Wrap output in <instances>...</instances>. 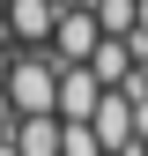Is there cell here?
I'll list each match as a JSON object with an SVG mask.
<instances>
[{
	"label": "cell",
	"mask_w": 148,
	"mask_h": 156,
	"mask_svg": "<svg viewBox=\"0 0 148 156\" xmlns=\"http://www.w3.org/2000/svg\"><path fill=\"white\" fill-rule=\"evenodd\" d=\"M59 60H52V45L45 52H15V74H8V97H15V112L22 119H59Z\"/></svg>",
	"instance_id": "1"
},
{
	"label": "cell",
	"mask_w": 148,
	"mask_h": 156,
	"mask_svg": "<svg viewBox=\"0 0 148 156\" xmlns=\"http://www.w3.org/2000/svg\"><path fill=\"white\" fill-rule=\"evenodd\" d=\"M96 45H104L96 8H89V0L59 8V30H52V60H59V67H89V60H96Z\"/></svg>",
	"instance_id": "2"
},
{
	"label": "cell",
	"mask_w": 148,
	"mask_h": 156,
	"mask_svg": "<svg viewBox=\"0 0 148 156\" xmlns=\"http://www.w3.org/2000/svg\"><path fill=\"white\" fill-rule=\"evenodd\" d=\"M59 30V0H8V37L22 52H45Z\"/></svg>",
	"instance_id": "3"
},
{
	"label": "cell",
	"mask_w": 148,
	"mask_h": 156,
	"mask_svg": "<svg viewBox=\"0 0 148 156\" xmlns=\"http://www.w3.org/2000/svg\"><path fill=\"white\" fill-rule=\"evenodd\" d=\"M104 97H111V89H104L89 67H67V74H59V126H89Z\"/></svg>",
	"instance_id": "4"
},
{
	"label": "cell",
	"mask_w": 148,
	"mask_h": 156,
	"mask_svg": "<svg viewBox=\"0 0 148 156\" xmlns=\"http://www.w3.org/2000/svg\"><path fill=\"white\" fill-rule=\"evenodd\" d=\"M89 74H96L104 89H126V82L141 74V60H133V45H126V37H104V45H96V60H89Z\"/></svg>",
	"instance_id": "5"
},
{
	"label": "cell",
	"mask_w": 148,
	"mask_h": 156,
	"mask_svg": "<svg viewBox=\"0 0 148 156\" xmlns=\"http://www.w3.org/2000/svg\"><path fill=\"white\" fill-rule=\"evenodd\" d=\"M59 141H67V126L59 119H15V156H59Z\"/></svg>",
	"instance_id": "6"
},
{
	"label": "cell",
	"mask_w": 148,
	"mask_h": 156,
	"mask_svg": "<svg viewBox=\"0 0 148 156\" xmlns=\"http://www.w3.org/2000/svg\"><path fill=\"white\" fill-rule=\"evenodd\" d=\"M89 8H96L104 37H133V23H141V0H89Z\"/></svg>",
	"instance_id": "7"
},
{
	"label": "cell",
	"mask_w": 148,
	"mask_h": 156,
	"mask_svg": "<svg viewBox=\"0 0 148 156\" xmlns=\"http://www.w3.org/2000/svg\"><path fill=\"white\" fill-rule=\"evenodd\" d=\"M59 156H104V141H96V126H67V141H59Z\"/></svg>",
	"instance_id": "8"
},
{
	"label": "cell",
	"mask_w": 148,
	"mask_h": 156,
	"mask_svg": "<svg viewBox=\"0 0 148 156\" xmlns=\"http://www.w3.org/2000/svg\"><path fill=\"white\" fill-rule=\"evenodd\" d=\"M15 119H22V112H15V97H8V89H0V149H8V141H15Z\"/></svg>",
	"instance_id": "9"
},
{
	"label": "cell",
	"mask_w": 148,
	"mask_h": 156,
	"mask_svg": "<svg viewBox=\"0 0 148 156\" xmlns=\"http://www.w3.org/2000/svg\"><path fill=\"white\" fill-rule=\"evenodd\" d=\"M0 30H8V0H0Z\"/></svg>",
	"instance_id": "10"
}]
</instances>
